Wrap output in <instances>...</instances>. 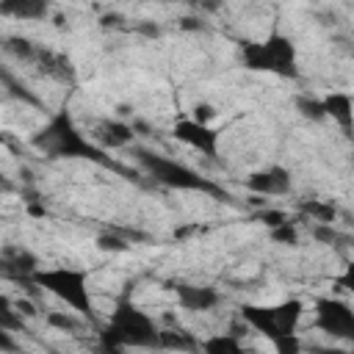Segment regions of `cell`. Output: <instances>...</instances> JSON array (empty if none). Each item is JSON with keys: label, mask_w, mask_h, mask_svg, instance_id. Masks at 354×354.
<instances>
[{"label": "cell", "mask_w": 354, "mask_h": 354, "mask_svg": "<svg viewBox=\"0 0 354 354\" xmlns=\"http://www.w3.org/2000/svg\"><path fill=\"white\" fill-rule=\"evenodd\" d=\"M174 296H177V304L188 313H207L213 307H218L221 301V293L216 288H207V285H188V282H177L174 288Z\"/></svg>", "instance_id": "cell-10"}, {"label": "cell", "mask_w": 354, "mask_h": 354, "mask_svg": "<svg viewBox=\"0 0 354 354\" xmlns=\"http://www.w3.org/2000/svg\"><path fill=\"white\" fill-rule=\"evenodd\" d=\"M191 6L196 11H202V14H216V11H221L224 0H191Z\"/></svg>", "instance_id": "cell-29"}, {"label": "cell", "mask_w": 354, "mask_h": 354, "mask_svg": "<svg viewBox=\"0 0 354 354\" xmlns=\"http://www.w3.org/2000/svg\"><path fill=\"white\" fill-rule=\"evenodd\" d=\"M0 83L6 86V91H8L14 100H19V102H25V105H33V108H41V100H39L25 83H19L8 69H3V66H0Z\"/></svg>", "instance_id": "cell-17"}, {"label": "cell", "mask_w": 354, "mask_h": 354, "mask_svg": "<svg viewBox=\"0 0 354 354\" xmlns=\"http://www.w3.org/2000/svg\"><path fill=\"white\" fill-rule=\"evenodd\" d=\"M36 268H39V260H36V254L30 249H25V246H6V249H0V277L33 285L30 277H33Z\"/></svg>", "instance_id": "cell-9"}, {"label": "cell", "mask_w": 354, "mask_h": 354, "mask_svg": "<svg viewBox=\"0 0 354 354\" xmlns=\"http://www.w3.org/2000/svg\"><path fill=\"white\" fill-rule=\"evenodd\" d=\"M310 232H313V238H315L318 243H326V246H337L340 241H348L346 235H340V232L335 230V224H321V221H315Z\"/></svg>", "instance_id": "cell-25"}, {"label": "cell", "mask_w": 354, "mask_h": 354, "mask_svg": "<svg viewBox=\"0 0 354 354\" xmlns=\"http://www.w3.org/2000/svg\"><path fill=\"white\" fill-rule=\"evenodd\" d=\"M17 310L22 313V315H33L36 310H33V304L30 301H17Z\"/></svg>", "instance_id": "cell-33"}, {"label": "cell", "mask_w": 354, "mask_h": 354, "mask_svg": "<svg viewBox=\"0 0 354 354\" xmlns=\"http://www.w3.org/2000/svg\"><path fill=\"white\" fill-rule=\"evenodd\" d=\"M133 127L130 124H124V122H119V119H105V122H100L97 124V130H94V144H100L102 149H119V147H127V144H133Z\"/></svg>", "instance_id": "cell-12"}, {"label": "cell", "mask_w": 354, "mask_h": 354, "mask_svg": "<svg viewBox=\"0 0 354 354\" xmlns=\"http://www.w3.org/2000/svg\"><path fill=\"white\" fill-rule=\"evenodd\" d=\"M97 249L100 252H127L130 249V243L124 241V238H119V235H97Z\"/></svg>", "instance_id": "cell-26"}, {"label": "cell", "mask_w": 354, "mask_h": 354, "mask_svg": "<svg viewBox=\"0 0 354 354\" xmlns=\"http://www.w3.org/2000/svg\"><path fill=\"white\" fill-rule=\"evenodd\" d=\"M213 116H216L213 105H207V102H196V105H194V119H196V122H207V119H213Z\"/></svg>", "instance_id": "cell-30"}, {"label": "cell", "mask_w": 354, "mask_h": 354, "mask_svg": "<svg viewBox=\"0 0 354 354\" xmlns=\"http://www.w3.org/2000/svg\"><path fill=\"white\" fill-rule=\"evenodd\" d=\"M47 324L53 326V329H61V332H72V335H77L80 329H83V324H86V318L83 315H72V313H61V310H50L47 315Z\"/></svg>", "instance_id": "cell-21"}, {"label": "cell", "mask_w": 354, "mask_h": 354, "mask_svg": "<svg viewBox=\"0 0 354 354\" xmlns=\"http://www.w3.org/2000/svg\"><path fill=\"white\" fill-rule=\"evenodd\" d=\"M30 147L39 149L47 158H55V160H75V158H80V160H91V163H100V166H113V160L105 155V149L77 130L69 108L55 111L47 119V124L39 127L30 136Z\"/></svg>", "instance_id": "cell-1"}, {"label": "cell", "mask_w": 354, "mask_h": 354, "mask_svg": "<svg viewBox=\"0 0 354 354\" xmlns=\"http://www.w3.org/2000/svg\"><path fill=\"white\" fill-rule=\"evenodd\" d=\"M241 61L252 72H271L279 77H299L296 69V47L282 33H268L263 41H241Z\"/></svg>", "instance_id": "cell-5"}, {"label": "cell", "mask_w": 354, "mask_h": 354, "mask_svg": "<svg viewBox=\"0 0 354 354\" xmlns=\"http://www.w3.org/2000/svg\"><path fill=\"white\" fill-rule=\"evenodd\" d=\"M0 185H6V174L3 171H0Z\"/></svg>", "instance_id": "cell-34"}, {"label": "cell", "mask_w": 354, "mask_h": 354, "mask_svg": "<svg viewBox=\"0 0 354 354\" xmlns=\"http://www.w3.org/2000/svg\"><path fill=\"white\" fill-rule=\"evenodd\" d=\"M315 326L337 340H354V310L343 299H318L315 301Z\"/></svg>", "instance_id": "cell-6"}, {"label": "cell", "mask_w": 354, "mask_h": 354, "mask_svg": "<svg viewBox=\"0 0 354 354\" xmlns=\"http://www.w3.org/2000/svg\"><path fill=\"white\" fill-rule=\"evenodd\" d=\"M50 14V0H0V17L36 22Z\"/></svg>", "instance_id": "cell-13"}, {"label": "cell", "mask_w": 354, "mask_h": 354, "mask_svg": "<svg viewBox=\"0 0 354 354\" xmlns=\"http://www.w3.org/2000/svg\"><path fill=\"white\" fill-rule=\"evenodd\" d=\"M17 348H19V343L14 340L11 329H3L0 326V351H17Z\"/></svg>", "instance_id": "cell-31"}, {"label": "cell", "mask_w": 354, "mask_h": 354, "mask_svg": "<svg viewBox=\"0 0 354 354\" xmlns=\"http://www.w3.org/2000/svg\"><path fill=\"white\" fill-rule=\"evenodd\" d=\"M301 313H304V304H301L299 299H285V301L274 304V307H271V318H274L277 337L293 335L296 326H299V321H301ZM277 337H274V340H277ZM274 340H271V343H274Z\"/></svg>", "instance_id": "cell-14"}, {"label": "cell", "mask_w": 354, "mask_h": 354, "mask_svg": "<svg viewBox=\"0 0 354 354\" xmlns=\"http://www.w3.org/2000/svg\"><path fill=\"white\" fill-rule=\"evenodd\" d=\"M33 288H41L72 307V313L83 315L86 321H94V301L88 290V274L83 268H36L30 277Z\"/></svg>", "instance_id": "cell-3"}, {"label": "cell", "mask_w": 354, "mask_h": 354, "mask_svg": "<svg viewBox=\"0 0 354 354\" xmlns=\"http://www.w3.org/2000/svg\"><path fill=\"white\" fill-rule=\"evenodd\" d=\"M171 136L183 144H188L191 149L202 152L210 160H218V130H213L207 122H196V119H180L171 130Z\"/></svg>", "instance_id": "cell-7"}, {"label": "cell", "mask_w": 354, "mask_h": 354, "mask_svg": "<svg viewBox=\"0 0 354 354\" xmlns=\"http://www.w3.org/2000/svg\"><path fill=\"white\" fill-rule=\"evenodd\" d=\"M243 185H246V191H252L257 196H285L293 188V174H290V169L274 163V166L252 171L243 180Z\"/></svg>", "instance_id": "cell-8"}, {"label": "cell", "mask_w": 354, "mask_h": 354, "mask_svg": "<svg viewBox=\"0 0 354 354\" xmlns=\"http://www.w3.org/2000/svg\"><path fill=\"white\" fill-rule=\"evenodd\" d=\"M321 102H324V113H326V119L332 116V119L343 127V133L351 136V119H354V102H351V94H346V91H332V94H326Z\"/></svg>", "instance_id": "cell-15"}, {"label": "cell", "mask_w": 354, "mask_h": 354, "mask_svg": "<svg viewBox=\"0 0 354 354\" xmlns=\"http://www.w3.org/2000/svg\"><path fill=\"white\" fill-rule=\"evenodd\" d=\"M0 47H3V53H8L17 61H25V64H30L36 58V50H39V44H33L25 36H6Z\"/></svg>", "instance_id": "cell-18"}, {"label": "cell", "mask_w": 354, "mask_h": 354, "mask_svg": "<svg viewBox=\"0 0 354 354\" xmlns=\"http://www.w3.org/2000/svg\"><path fill=\"white\" fill-rule=\"evenodd\" d=\"M100 346L108 348V351L158 348V326L141 307L133 304L130 296H119L108 324L100 332Z\"/></svg>", "instance_id": "cell-2"}, {"label": "cell", "mask_w": 354, "mask_h": 354, "mask_svg": "<svg viewBox=\"0 0 354 354\" xmlns=\"http://www.w3.org/2000/svg\"><path fill=\"white\" fill-rule=\"evenodd\" d=\"M268 235H271L274 243H282V246H299V230H296V224L288 221V218H285L282 224L271 227Z\"/></svg>", "instance_id": "cell-24"}, {"label": "cell", "mask_w": 354, "mask_h": 354, "mask_svg": "<svg viewBox=\"0 0 354 354\" xmlns=\"http://www.w3.org/2000/svg\"><path fill=\"white\" fill-rule=\"evenodd\" d=\"M296 108H299V113H301L304 119H310V122H324V119H326V113H324V102H321L318 97H307V94H301V97H296Z\"/></svg>", "instance_id": "cell-23"}, {"label": "cell", "mask_w": 354, "mask_h": 354, "mask_svg": "<svg viewBox=\"0 0 354 354\" xmlns=\"http://www.w3.org/2000/svg\"><path fill=\"white\" fill-rule=\"evenodd\" d=\"M41 75H47V77H53V80H58V83H75V66H72V61L64 55V53H53V50H44V47H39L36 50V58L30 61Z\"/></svg>", "instance_id": "cell-11"}, {"label": "cell", "mask_w": 354, "mask_h": 354, "mask_svg": "<svg viewBox=\"0 0 354 354\" xmlns=\"http://www.w3.org/2000/svg\"><path fill=\"white\" fill-rule=\"evenodd\" d=\"M199 348L207 351V354H241L243 346H241V340L232 332H227V335H213V337L202 340Z\"/></svg>", "instance_id": "cell-19"}, {"label": "cell", "mask_w": 354, "mask_h": 354, "mask_svg": "<svg viewBox=\"0 0 354 354\" xmlns=\"http://www.w3.org/2000/svg\"><path fill=\"white\" fill-rule=\"evenodd\" d=\"M279 354H296L299 348H301V343H299V337H296V332L293 335H282V337H277L274 343H271Z\"/></svg>", "instance_id": "cell-27"}, {"label": "cell", "mask_w": 354, "mask_h": 354, "mask_svg": "<svg viewBox=\"0 0 354 354\" xmlns=\"http://www.w3.org/2000/svg\"><path fill=\"white\" fill-rule=\"evenodd\" d=\"M257 218H260V221H263V224H266V227L271 230V227L282 224V221H285L288 216H285L282 210H260V213H257Z\"/></svg>", "instance_id": "cell-28"}, {"label": "cell", "mask_w": 354, "mask_h": 354, "mask_svg": "<svg viewBox=\"0 0 354 354\" xmlns=\"http://www.w3.org/2000/svg\"><path fill=\"white\" fill-rule=\"evenodd\" d=\"M183 28H185V30H202L205 25H202V19H196V17H185V19H183Z\"/></svg>", "instance_id": "cell-32"}, {"label": "cell", "mask_w": 354, "mask_h": 354, "mask_svg": "<svg viewBox=\"0 0 354 354\" xmlns=\"http://www.w3.org/2000/svg\"><path fill=\"white\" fill-rule=\"evenodd\" d=\"M299 210H301V216H310L313 221H321V224H335V218H337V207L332 202H321V199L301 202Z\"/></svg>", "instance_id": "cell-20"}, {"label": "cell", "mask_w": 354, "mask_h": 354, "mask_svg": "<svg viewBox=\"0 0 354 354\" xmlns=\"http://www.w3.org/2000/svg\"><path fill=\"white\" fill-rule=\"evenodd\" d=\"M0 326L3 329H11V332L25 329V318L17 310V301H11L6 293H0Z\"/></svg>", "instance_id": "cell-22"}, {"label": "cell", "mask_w": 354, "mask_h": 354, "mask_svg": "<svg viewBox=\"0 0 354 354\" xmlns=\"http://www.w3.org/2000/svg\"><path fill=\"white\" fill-rule=\"evenodd\" d=\"M133 155H136L138 166H141L158 185H166V188H174V191H199V194H216V196L221 194V196H224V191H221L213 180L202 177L199 171H194L191 166H185V163H180V160H174V158L158 155V152L144 149V147H136Z\"/></svg>", "instance_id": "cell-4"}, {"label": "cell", "mask_w": 354, "mask_h": 354, "mask_svg": "<svg viewBox=\"0 0 354 354\" xmlns=\"http://www.w3.org/2000/svg\"><path fill=\"white\" fill-rule=\"evenodd\" d=\"M158 348H177V351H196L199 340L185 329H158Z\"/></svg>", "instance_id": "cell-16"}]
</instances>
